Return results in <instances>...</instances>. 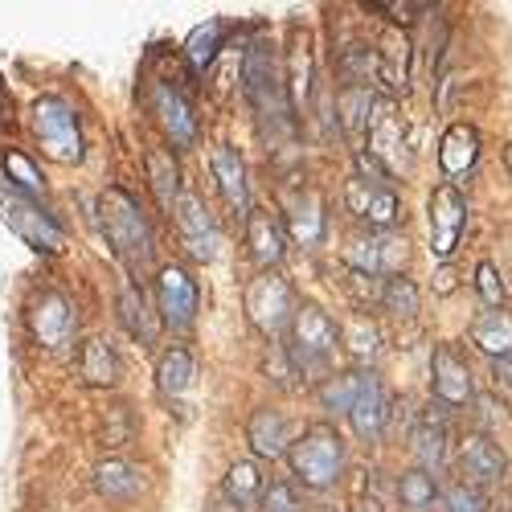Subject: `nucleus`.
I'll list each match as a JSON object with an SVG mask.
<instances>
[{"label": "nucleus", "instance_id": "obj_26", "mask_svg": "<svg viewBox=\"0 0 512 512\" xmlns=\"http://www.w3.org/2000/svg\"><path fill=\"white\" fill-rule=\"evenodd\" d=\"M197 381V361L189 349H164L156 361V386L164 398H185Z\"/></svg>", "mask_w": 512, "mask_h": 512}, {"label": "nucleus", "instance_id": "obj_32", "mask_svg": "<svg viewBox=\"0 0 512 512\" xmlns=\"http://www.w3.org/2000/svg\"><path fill=\"white\" fill-rule=\"evenodd\" d=\"M373 103H377V95H373V87H369V82H349V87L336 95L340 127H345L349 136L365 132V127H369V115H373Z\"/></svg>", "mask_w": 512, "mask_h": 512}, {"label": "nucleus", "instance_id": "obj_38", "mask_svg": "<svg viewBox=\"0 0 512 512\" xmlns=\"http://www.w3.org/2000/svg\"><path fill=\"white\" fill-rule=\"evenodd\" d=\"M381 308H386L390 316H398V320L418 316V287L406 275L386 279V291H381Z\"/></svg>", "mask_w": 512, "mask_h": 512}, {"label": "nucleus", "instance_id": "obj_19", "mask_svg": "<svg viewBox=\"0 0 512 512\" xmlns=\"http://www.w3.org/2000/svg\"><path fill=\"white\" fill-rule=\"evenodd\" d=\"M246 242H250L254 263H259L263 271H275L283 263V254H287V234H283V226H279V218L271 209H250Z\"/></svg>", "mask_w": 512, "mask_h": 512}, {"label": "nucleus", "instance_id": "obj_31", "mask_svg": "<svg viewBox=\"0 0 512 512\" xmlns=\"http://www.w3.org/2000/svg\"><path fill=\"white\" fill-rule=\"evenodd\" d=\"M226 21L222 17H209L205 25H197L193 33H189V41H185V62L197 70V74H205L209 66H213V58H218V50H222V37H226Z\"/></svg>", "mask_w": 512, "mask_h": 512}, {"label": "nucleus", "instance_id": "obj_39", "mask_svg": "<svg viewBox=\"0 0 512 512\" xmlns=\"http://www.w3.org/2000/svg\"><path fill=\"white\" fill-rule=\"evenodd\" d=\"M259 504H263V512H304V500L291 480H271Z\"/></svg>", "mask_w": 512, "mask_h": 512}, {"label": "nucleus", "instance_id": "obj_49", "mask_svg": "<svg viewBox=\"0 0 512 512\" xmlns=\"http://www.w3.org/2000/svg\"><path fill=\"white\" fill-rule=\"evenodd\" d=\"M316 512H336V508H316Z\"/></svg>", "mask_w": 512, "mask_h": 512}, {"label": "nucleus", "instance_id": "obj_15", "mask_svg": "<svg viewBox=\"0 0 512 512\" xmlns=\"http://www.w3.org/2000/svg\"><path fill=\"white\" fill-rule=\"evenodd\" d=\"M148 103H152V115L156 123L164 127V136L173 140L177 148H193L197 144V115L189 107V99L173 87V82H152V91H148Z\"/></svg>", "mask_w": 512, "mask_h": 512}, {"label": "nucleus", "instance_id": "obj_34", "mask_svg": "<svg viewBox=\"0 0 512 512\" xmlns=\"http://www.w3.org/2000/svg\"><path fill=\"white\" fill-rule=\"evenodd\" d=\"M263 492H267V484H263L259 467H254L250 459H238V463L230 467V472H226L222 496H230L238 508H246V504H254V500H263Z\"/></svg>", "mask_w": 512, "mask_h": 512}, {"label": "nucleus", "instance_id": "obj_20", "mask_svg": "<svg viewBox=\"0 0 512 512\" xmlns=\"http://www.w3.org/2000/svg\"><path fill=\"white\" fill-rule=\"evenodd\" d=\"M246 443L259 459H283L295 439H291V426H287V418L279 410L259 406L246 422Z\"/></svg>", "mask_w": 512, "mask_h": 512}, {"label": "nucleus", "instance_id": "obj_25", "mask_svg": "<svg viewBox=\"0 0 512 512\" xmlns=\"http://www.w3.org/2000/svg\"><path fill=\"white\" fill-rule=\"evenodd\" d=\"M472 345L480 353H488L492 361L512 357V312L508 308H488L476 324H472Z\"/></svg>", "mask_w": 512, "mask_h": 512}, {"label": "nucleus", "instance_id": "obj_9", "mask_svg": "<svg viewBox=\"0 0 512 512\" xmlns=\"http://www.w3.org/2000/svg\"><path fill=\"white\" fill-rule=\"evenodd\" d=\"M29 328H33L41 349L62 353L78 332V312L62 291H37L33 304H29Z\"/></svg>", "mask_w": 512, "mask_h": 512}, {"label": "nucleus", "instance_id": "obj_35", "mask_svg": "<svg viewBox=\"0 0 512 512\" xmlns=\"http://www.w3.org/2000/svg\"><path fill=\"white\" fill-rule=\"evenodd\" d=\"M435 496H439V480H435V472H426V467H414V472H406L398 480V500L410 512H426L435 504Z\"/></svg>", "mask_w": 512, "mask_h": 512}, {"label": "nucleus", "instance_id": "obj_40", "mask_svg": "<svg viewBox=\"0 0 512 512\" xmlns=\"http://www.w3.org/2000/svg\"><path fill=\"white\" fill-rule=\"evenodd\" d=\"M340 340L357 353V357H373L377 353V328L365 320V316H353L349 324H345V332H340Z\"/></svg>", "mask_w": 512, "mask_h": 512}, {"label": "nucleus", "instance_id": "obj_37", "mask_svg": "<svg viewBox=\"0 0 512 512\" xmlns=\"http://www.w3.org/2000/svg\"><path fill=\"white\" fill-rule=\"evenodd\" d=\"M0 164H5V173H9V181L25 193V197H33V201H41L46 197V177L37 173V168L29 164V156H21V152H9V156H0Z\"/></svg>", "mask_w": 512, "mask_h": 512}, {"label": "nucleus", "instance_id": "obj_28", "mask_svg": "<svg viewBox=\"0 0 512 512\" xmlns=\"http://www.w3.org/2000/svg\"><path fill=\"white\" fill-rule=\"evenodd\" d=\"M414 455L426 472H435V467H443V459H447V418L435 414V406L414 426Z\"/></svg>", "mask_w": 512, "mask_h": 512}, {"label": "nucleus", "instance_id": "obj_33", "mask_svg": "<svg viewBox=\"0 0 512 512\" xmlns=\"http://www.w3.org/2000/svg\"><path fill=\"white\" fill-rule=\"evenodd\" d=\"M361 373L365 369H345V373H328V377H320V406L328 410V414H345L349 418V410H353V402H357V390H361Z\"/></svg>", "mask_w": 512, "mask_h": 512}, {"label": "nucleus", "instance_id": "obj_44", "mask_svg": "<svg viewBox=\"0 0 512 512\" xmlns=\"http://www.w3.org/2000/svg\"><path fill=\"white\" fill-rule=\"evenodd\" d=\"M373 13H386L390 21H414L410 13H431V5H410L406 0V5H373Z\"/></svg>", "mask_w": 512, "mask_h": 512}, {"label": "nucleus", "instance_id": "obj_7", "mask_svg": "<svg viewBox=\"0 0 512 512\" xmlns=\"http://www.w3.org/2000/svg\"><path fill=\"white\" fill-rule=\"evenodd\" d=\"M33 136H37L41 152H46L50 160H58V164H78L82 156H87L78 111L58 95L33 99Z\"/></svg>", "mask_w": 512, "mask_h": 512}, {"label": "nucleus", "instance_id": "obj_30", "mask_svg": "<svg viewBox=\"0 0 512 512\" xmlns=\"http://www.w3.org/2000/svg\"><path fill=\"white\" fill-rule=\"evenodd\" d=\"M148 177H152V193L160 201V209L173 213V205L181 201V168L173 160V152H164V148H152L148 152Z\"/></svg>", "mask_w": 512, "mask_h": 512}, {"label": "nucleus", "instance_id": "obj_36", "mask_svg": "<svg viewBox=\"0 0 512 512\" xmlns=\"http://www.w3.org/2000/svg\"><path fill=\"white\" fill-rule=\"evenodd\" d=\"M381 58V78L390 82V91H406L410 82V41L406 37H386V50H377Z\"/></svg>", "mask_w": 512, "mask_h": 512}, {"label": "nucleus", "instance_id": "obj_41", "mask_svg": "<svg viewBox=\"0 0 512 512\" xmlns=\"http://www.w3.org/2000/svg\"><path fill=\"white\" fill-rule=\"evenodd\" d=\"M308 78H312V58H308L304 46H295V50H291V103H295V107L308 99V87H312Z\"/></svg>", "mask_w": 512, "mask_h": 512}, {"label": "nucleus", "instance_id": "obj_4", "mask_svg": "<svg viewBox=\"0 0 512 512\" xmlns=\"http://www.w3.org/2000/svg\"><path fill=\"white\" fill-rule=\"evenodd\" d=\"M349 209L361 222H369L377 234H390L402 222V197L394 189V173H386L369 152L357 156V177L345 189Z\"/></svg>", "mask_w": 512, "mask_h": 512}, {"label": "nucleus", "instance_id": "obj_46", "mask_svg": "<svg viewBox=\"0 0 512 512\" xmlns=\"http://www.w3.org/2000/svg\"><path fill=\"white\" fill-rule=\"evenodd\" d=\"M201 512H242V508H238V504H234L230 496H213V500H209V504H205Z\"/></svg>", "mask_w": 512, "mask_h": 512}, {"label": "nucleus", "instance_id": "obj_1", "mask_svg": "<svg viewBox=\"0 0 512 512\" xmlns=\"http://www.w3.org/2000/svg\"><path fill=\"white\" fill-rule=\"evenodd\" d=\"M242 87L259 119V132L275 152L295 148V103H291V82L271 54L267 41H250L242 58Z\"/></svg>", "mask_w": 512, "mask_h": 512}, {"label": "nucleus", "instance_id": "obj_11", "mask_svg": "<svg viewBox=\"0 0 512 512\" xmlns=\"http://www.w3.org/2000/svg\"><path fill=\"white\" fill-rule=\"evenodd\" d=\"M345 263L365 279V275H386V279H398L402 267H406V238H398L394 230L390 234H357L349 246H345Z\"/></svg>", "mask_w": 512, "mask_h": 512}, {"label": "nucleus", "instance_id": "obj_48", "mask_svg": "<svg viewBox=\"0 0 512 512\" xmlns=\"http://www.w3.org/2000/svg\"><path fill=\"white\" fill-rule=\"evenodd\" d=\"M504 164H508V173H512V144L504 148Z\"/></svg>", "mask_w": 512, "mask_h": 512}, {"label": "nucleus", "instance_id": "obj_45", "mask_svg": "<svg viewBox=\"0 0 512 512\" xmlns=\"http://www.w3.org/2000/svg\"><path fill=\"white\" fill-rule=\"evenodd\" d=\"M5 127H13V99L5 91V82H0V132H5Z\"/></svg>", "mask_w": 512, "mask_h": 512}, {"label": "nucleus", "instance_id": "obj_14", "mask_svg": "<svg viewBox=\"0 0 512 512\" xmlns=\"http://www.w3.org/2000/svg\"><path fill=\"white\" fill-rule=\"evenodd\" d=\"M365 132H369V156L386 168V173H398L402 156H406V123L398 115V103L394 99H377Z\"/></svg>", "mask_w": 512, "mask_h": 512}, {"label": "nucleus", "instance_id": "obj_12", "mask_svg": "<svg viewBox=\"0 0 512 512\" xmlns=\"http://www.w3.org/2000/svg\"><path fill=\"white\" fill-rule=\"evenodd\" d=\"M173 218H177V230L185 238V246L197 254L201 263H213L222 254V226L218 218L209 213V205L197 197V193H181V201L173 205Z\"/></svg>", "mask_w": 512, "mask_h": 512}, {"label": "nucleus", "instance_id": "obj_18", "mask_svg": "<svg viewBox=\"0 0 512 512\" xmlns=\"http://www.w3.org/2000/svg\"><path fill=\"white\" fill-rule=\"evenodd\" d=\"M504 451L488 439V435H467L459 443V472L467 476L472 488H488V484H500L504 480Z\"/></svg>", "mask_w": 512, "mask_h": 512}, {"label": "nucleus", "instance_id": "obj_5", "mask_svg": "<svg viewBox=\"0 0 512 512\" xmlns=\"http://www.w3.org/2000/svg\"><path fill=\"white\" fill-rule=\"evenodd\" d=\"M0 222H5L17 238H25L37 254H62L66 250V230L58 226V218L9 181L5 164H0Z\"/></svg>", "mask_w": 512, "mask_h": 512}, {"label": "nucleus", "instance_id": "obj_24", "mask_svg": "<svg viewBox=\"0 0 512 512\" xmlns=\"http://www.w3.org/2000/svg\"><path fill=\"white\" fill-rule=\"evenodd\" d=\"M287 230L304 246H316L324 238V197L316 189H300L287 197Z\"/></svg>", "mask_w": 512, "mask_h": 512}, {"label": "nucleus", "instance_id": "obj_21", "mask_svg": "<svg viewBox=\"0 0 512 512\" xmlns=\"http://www.w3.org/2000/svg\"><path fill=\"white\" fill-rule=\"evenodd\" d=\"M476 160H480V132L472 123H451L439 140V164H443L447 181L455 185L459 177H467L476 168Z\"/></svg>", "mask_w": 512, "mask_h": 512}, {"label": "nucleus", "instance_id": "obj_16", "mask_svg": "<svg viewBox=\"0 0 512 512\" xmlns=\"http://www.w3.org/2000/svg\"><path fill=\"white\" fill-rule=\"evenodd\" d=\"M431 394L439 398V406H467L476 398L472 369H467V361L459 353H451L447 345H439L431 357Z\"/></svg>", "mask_w": 512, "mask_h": 512}, {"label": "nucleus", "instance_id": "obj_43", "mask_svg": "<svg viewBox=\"0 0 512 512\" xmlns=\"http://www.w3.org/2000/svg\"><path fill=\"white\" fill-rule=\"evenodd\" d=\"M447 512H488V500H484V492L472 488V484H455V488L447 492Z\"/></svg>", "mask_w": 512, "mask_h": 512}, {"label": "nucleus", "instance_id": "obj_17", "mask_svg": "<svg viewBox=\"0 0 512 512\" xmlns=\"http://www.w3.org/2000/svg\"><path fill=\"white\" fill-rule=\"evenodd\" d=\"M386 418H390V398H386V386H381V377L373 369L361 373V390H357V402L349 410V422L357 439H381V431H386Z\"/></svg>", "mask_w": 512, "mask_h": 512}, {"label": "nucleus", "instance_id": "obj_13", "mask_svg": "<svg viewBox=\"0 0 512 512\" xmlns=\"http://www.w3.org/2000/svg\"><path fill=\"white\" fill-rule=\"evenodd\" d=\"M463 230H467V197L459 185L447 181L431 193V254L435 259H451Z\"/></svg>", "mask_w": 512, "mask_h": 512}, {"label": "nucleus", "instance_id": "obj_22", "mask_svg": "<svg viewBox=\"0 0 512 512\" xmlns=\"http://www.w3.org/2000/svg\"><path fill=\"white\" fill-rule=\"evenodd\" d=\"M213 177H218L226 201L250 218V209H254L250 205V177H246V160L238 156V148H230V144L213 148Z\"/></svg>", "mask_w": 512, "mask_h": 512}, {"label": "nucleus", "instance_id": "obj_6", "mask_svg": "<svg viewBox=\"0 0 512 512\" xmlns=\"http://www.w3.org/2000/svg\"><path fill=\"white\" fill-rule=\"evenodd\" d=\"M336 345H340L336 320L320 304H300V312H295V320L287 328V357H291L295 373H304V377L324 373L336 357Z\"/></svg>", "mask_w": 512, "mask_h": 512}, {"label": "nucleus", "instance_id": "obj_2", "mask_svg": "<svg viewBox=\"0 0 512 512\" xmlns=\"http://www.w3.org/2000/svg\"><path fill=\"white\" fill-rule=\"evenodd\" d=\"M99 226H103V234L115 250V259L132 275H144L152 267L156 238H152V226H148V213L127 189L111 185V189L99 193Z\"/></svg>", "mask_w": 512, "mask_h": 512}, {"label": "nucleus", "instance_id": "obj_3", "mask_svg": "<svg viewBox=\"0 0 512 512\" xmlns=\"http://www.w3.org/2000/svg\"><path fill=\"white\" fill-rule=\"evenodd\" d=\"M345 459H349L345 439H340V431L328 426V422L308 426V431L295 439L291 451H287L295 484H304L312 492H324V488H332L340 476H345Z\"/></svg>", "mask_w": 512, "mask_h": 512}, {"label": "nucleus", "instance_id": "obj_47", "mask_svg": "<svg viewBox=\"0 0 512 512\" xmlns=\"http://www.w3.org/2000/svg\"><path fill=\"white\" fill-rule=\"evenodd\" d=\"M353 512H386V508H381V500H373V496H361L353 504Z\"/></svg>", "mask_w": 512, "mask_h": 512}, {"label": "nucleus", "instance_id": "obj_27", "mask_svg": "<svg viewBox=\"0 0 512 512\" xmlns=\"http://www.w3.org/2000/svg\"><path fill=\"white\" fill-rule=\"evenodd\" d=\"M95 488L107 500H136L144 492V472L127 459H107L95 467Z\"/></svg>", "mask_w": 512, "mask_h": 512}, {"label": "nucleus", "instance_id": "obj_29", "mask_svg": "<svg viewBox=\"0 0 512 512\" xmlns=\"http://www.w3.org/2000/svg\"><path fill=\"white\" fill-rule=\"evenodd\" d=\"M78 373H82L87 386H99V390H107V386H115V381H119V357H115V349L107 345L103 336H91L87 345H82Z\"/></svg>", "mask_w": 512, "mask_h": 512}, {"label": "nucleus", "instance_id": "obj_8", "mask_svg": "<svg viewBox=\"0 0 512 512\" xmlns=\"http://www.w3.org/2000/svg\"><path fill=\"white\" fill-rule=\"evenodd\" d=\"M246 316L250 324L259 328L263 336H283L295 320V312H300V304H295V291L291 283L279 275V271H259L250 283H246Z\"/></svg>", "mask_w": 512, "mask_h": 512}, {"label": "nucleus", "instance_id": "obj_23", "mask_svg": "<svg viewBox=\"0 0 512 512\" xmlns=\"http://www.w3.org/2000/svg\"><path fill=\"white\" fill-rule=\"evenodd\" d=\"M119 320H123V328L132 332L140 345H156V336H160V316L152 312V304H148V295H144V287L140 283H127L123 287V295H119Z\"/></svg>", "mask_w": 512, "mask_h": 512}, {"label": "nucleus", "instance_id": "obj_10", "mask_svg": "<svg viewBox=\"0 0 512 512\" xmlns=\"http://www.w3.org/2000/svg\"><path fill=\"white\" fill-rule=\"evenodd\" d=\"M197 304H201V295H197V283H193V275L185 267L168 263V267L156 271V312H160V320L168 328H177V332L193 328Z\"/></svg>", "mask_w": 512, "mask_h": 512}, {"label": "nucleus", "instance_id": "obj_42", "mask_svg": "<svg viewBox=\"0 0 512 512\" xmlns=\"http://www.w3.org/2000/svg\"><path fill=\"white\" fill-rule=\"evenodd\" d=\"M476 287H480L488 308H504V279H500L496 263H480L476 267Z\"/></svg>", "mask_w": 512, "mask_h": 512}]
</instances>
